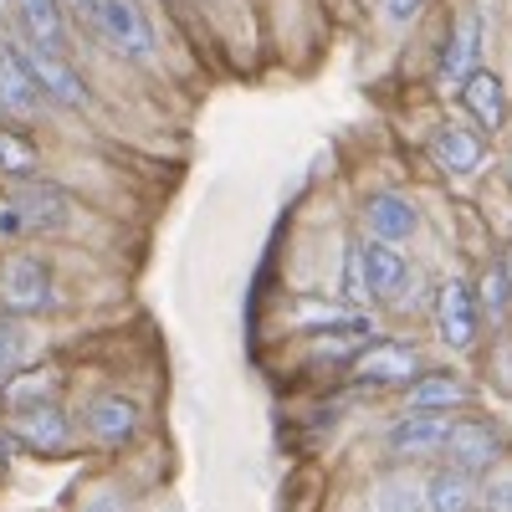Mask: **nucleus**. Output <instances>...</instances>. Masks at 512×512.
Masks as SVG:
<instances>
[{
  "label": "nucleus",
  "mask_w": 512,
  "mask_h": 512,
  "mask_svg": "<svg viewBox=\"0 0 512 512\" xmlns=\"http://www.w3.org/2000/svg\"><path fill=\"white\" fill-rule=\"evenodd\" d=\"M6 436L21 441L36 456H62L72 451V415L62 405V384L57 369H21L6 384Z\"/></svg>",
  "instance_id": "1"
},
{
  "label": "nucleus",
  "mask_w": 512,
  "mask_h": 512,
  "mask_svg": "<svg viewBox=\"0 0 512 512\" xmlns=\"http://www.w3.org/2000/svg\"><path fill=\"white\" fill-rule=\"evenodd\" d=\"M0 313L21 318V323L57 313V277H52L47 256H36V251L0 256Z\"/></svg>",
  "instance_id": "2"
},
{
  "label": "nucleus",
  "mask_w": 512,
  "mask_h": 512,
  "mask_svg": "<svg viewBox=\"0 0 512 512\" xmlns=\"http://www.w3.org/2000/svg\"><path fill=\"white\" fill-rule=\"evenodd\" d=\"M67 226V195L52 180H26L11 185L0 200V236L21 241V236H47Z\"/></svg>",
  "instance_id": "3"
},
{
  "label": "nucleus",
  "mask_w": 512,
  "mask_h": 512,
  "mask_svg": "<svg viewBox=\"0 0 512 512\" xmlns=\"http://www.w3.org/2000/svg\"><path fill=\"white\" fill-rule=\"evenodd\" d=\"M446 466H456V472L466 477H492L502 456H507V436H502V425L497 420H451V436H446Z\"/></svg>",
  "instance_id": "4"
},
{
  "label": "nucleus",
  "mask_w": 512,
  "mask_h": 512,
  "mask_svg": "<svg viewBox=\"0 0 512 512\" xmlns=\"http://www.w3.org/2000/svg\"><path fill=\"white\" fill-rule=\"evenodd\" d=\"M103 47H113L128 62H154V21L144 16L139 0H108V6L88 21Z\"/></svg>",
  "instance_id": "5"
},
{
  "label": "nucleus",
  "mask_w": 512,
  "mask_h": 512,
  "mask_svg": "<svg viewBox=\"0 0 512 512\" xmlns=\"http://www.w3.org/2000/svg\"><path fill=\"white\" fill-rule=\"evenodd\" d=\"M41 108H47V98H41L36 77L16 47V36H0V123H16L26 128Z\"/></svg>",
  "instance_id": "6"
},
{
  "label": "nucleus",
  "mask_w": 512,
  "mask_h": 512,
  "mask_svg": "<svg viewBox=\"0 0 512 512\" xmlns=\"http://www.w3.org/2000/svg\"><path fill=\"white\" fill-rule=\"evenodd\" d=\"M359 251V272H364V292L369 303H400L415 287V267L405 262L400 246H379V241H354Z\"/></svg>",
  "instance_id": "7"
},
{
  "label": "nucleus",
  "mask_w": 512,
  "mask_h": 512,
  "mask_svg": "<svg viewBox=\"0 0 512 512\" xmlns=\"http://www.w3.org/2000/svg\"><path fill=\"white\" fill-rule=\"evenodd\" d=\"M477 328H482L477 287L461 282V277L441 282V292H436V333H441V344L456 349V354H466V349L477 344Z\"/></svg>",
  "instance_id": "8"
},
{
  "label": "nucleus",
  "mask_w": 512,
  "mask_h": 512,
  "mask_svg": "<svg viewBox=\"0 0 512 512\" xmlns=\"http://www.w3.org/2000/svg\"><path fill=\"white\" fill-rule=\"evenodd\" d=\"M16 47H21V57H26L31 77H36L41 98L57 103V108H88V82H82V72L72 67V57H62V52H41V47H26V41H16Z\"/></svg>",
  "instance_id": "9"
},
{
  "label": "nucleus",
  "mask_w": 512,
  "mask_h": 512,
  "mask_svg": "<svg viewBox=\"0 0 512 512\" xmlns=\"http://www.w3.org/2000/svg\"><path fill=\"white\" fill-rule=\"evenodd\" d=\"M139 425H144L139 405L128 400V395H113V390L93 395L88 410H82V431H88L98 446H128V441L139 436Z\"/></svg>",
  "instance_id": "10"
},
{
  "label": "nucleus",
  "mask_w": 512,
  "mask_h": 512,
  "mask_svg": "<svg viewBox=\"0 0 512 512\" xmlns=\"http://www.w3.org/2000/svg\"><path fill=\"white\" fill-rule=\"evenodd\" d=\"M359 221H364V236L379 241V246H405L415 231H420V216H415V205L395 190H374L359 210Z\"/></svg>",
  "instance_id": "11"
},
{
  "label": "nucleus",
  "mask_w": 512,
  "mask_h": 512,
  "mask_svg": "<svg viewBox=\"0 0 512 512\" xmlns=\"http://www.w3.org/2000/svg\"><path fill=\"white\" fill-rule=\"evenodd\" d=\"M11 16H16V41L41 52H67V16H62V0H11Z\"/></svg>",
  "instance_id": "12"
},
{
  "label": "nucleus",
  "mask_w": 512,
  "mask_h": 512,
  "mask_svg": "<svg viewBox=\"0 0 512 512\" xmlns=\"http://www.w3.org/2000/svg\"><path fill=\"white\" fill-rule=\"evenodd\" d=\"M354 379L359 384H415L420 379V354L395 338H374L369 349H359L354 359Z\"/></svg>",
  "instance_id": "13"
},
{
  "label": "nucleus",
  "mask_w": 512,
  "mask_h": 512,
  "mask_svg": "<svg viewBox=\"0 0 512 512\" xmlns=\"http://www.w3.org/2000/svg\"><path fill=\"white\" fill-rule=\"evenodd\" d=\"M461 108L472 113V128H482V134H497V128L507 123V88L502 77L477 67L472 77L461 82Z\"/></svg>",
  "instance_id": "14"
},
{
  "label": "nucleus",
  "mask_w": 512,
  "mask_h": 512,
  "mask_svg": "<svg viewBox=\"0 0 512 512\" xmlns=\"http://www.w3.org/2000/svg\"><path fill=\"white\" fill-rule=\"evenodd\" d=\"M405 400H410L415 415H451V410H461L466 400H472V390H466L461 374H446V369H431V374H425V369H420V379L410 384Z\"/></svg>",
  "instance_id": "15"
},
{
  "label": "nucleus",
  "mask_w": 512,
  "mask_h": 512,
  "mask_svg": "<svg viewBox=\"0 0 512 512\" xmlns=\"http://www.w3.org/2000/svg\"><path fill=\"white\" fill-rule=\"evenodd\" d=\"M451 436V420L446 415H405L390 425V451L395 456H441Z\"/></svg>",
  "instance_id": "16"
},
{
  "label": "nucleus",
  "mask_w": 512,
  "mask_h": 512,
  "mask_svg": "<svg viewBox=\"0 0 512 512\" xmlns=\"http://www.w3.org/2000/svg\"><path fill=\"white\" fill-rule=\"evenodd\" d=\"M431 149H436V159L451 169V175H472V169H482V159H487V139H482V128H472V123H441Z\"/></svg>",
  "instance_id": "17"
},
{
  "label": "nucleus",
  "mask_w": 512,
  "mask_h": 512,
  "mask_svg": "<svg viewBox=\"0 0 512 512\" xmlns=\"http://www.w3.org/2000/svg\"><path fill=\"white\" fill-rule=\"evenodd\" d=\"M477 507H482L477 477L456 472V466H436L425 477V512H477Z\"/></svg>",
  "instance_id": "18"
},
{
  "label": "nucleus",
  "mask_w": 512,
  "mask_h": 512,
  "mask_svg": "<svg viewBox=\"0 0 512 512\" xmlns=\"http://www.w3.org/2000/svg\"><path fill=\"white\" fill-rule=\"evenodd\" d=\"M477 57H482V21L472 11H461L456 26H451V41L441 52V77L446 82H466L477 72Z\"/></svg>",
  "instance_id": "19"
},
{
  "label": "nucleus",
  "mask_w": 512,
  "mask_h": 512,
  "mask_svg": "<svg viewBox=\"0 0 512 512\" xmlns=\"http://www.w3.org/2000/svg\"><path fill=\"white\" fill-rule=\"evenodd\" d=\"M0 180H6V185L41 180V149L16 123H0Z\"/></svg>",
  "instance_id": "20"
},
{
  "label": "nucleus",
  "mask_w": 512,
  "mask_h": 512,
  "mask_svg": "<svg viewBox=\"0 0 512 512\" xmlns=\"http://www.w3.org/2000/svg\"><path fill=\"white\" fill-rule=\"evenodd\" d=\"M26 364H31V333H26V323L0 313V384H11Z\"/></svg>",
  "instance_id": "21"
},
{
  "label": "nucleus",
  "mask_w": 512,
  "mask_h": 512,
  "mask_svg": "<svg viewBox=\"0 0 512 512\" xmlns=\"http://www.w3.org/2000/svg\"><path fill=\"white\" fill-rule=\"evenodd\" d=\"M374 512H425V482H410V477L379 482V492H374Z\"/></svg>",
  "instance_id": "22"
},
{
  "label": "nucleus",
  "mask_w": 512,
  "mask_h": 512,
  "mask_svg": "<svg viewBox=\"0 0 512 512\" xmlns=\"http://www.w3.org/2000/svg\"><path fill=\"white\" fill-rule=\"evenodd\" d=\"M477 308H482L492 323H507V318H512V282H507L502 267H487L482 292H477Z\"/></svg>",
  "instance_id": "23"
},
{
  "label": "nucleus",
  "mask_w": 512,
  "mask_h": 512,
  "mask_svg": "<svg viewBox=\"0 0 512 512\" xmlns=\"http://www.w3.org/2000/svg\"><path fill=\"white\" fill-rule=\"evenodd\" d=\"M344 303L349 308H369V292H364V272H359V251H344Z\"/></svg>",
  "instance_id": "24"
},
{
  "label": "nucleus",
  "mask_w": 512,
  "mask_h": 512,
  "mask_svg": "<svg viewBox=\"0 0 512 512\" xmlns=\"http://www.w3.org/2000/svg\"><path fill=\"white\" fill-rule=\"evenodd\" d=\"M482 502H487V512H512V477H487Z\"/></svg>",
  "instance_id": "25"
},
{
  "label": "nucleus",
  "mask_w": 512,
  "mask_h": 512,
  "mask_svg": "<svg viewBox=\"0 0 512 512\" xmlns=\"http://www.w3.org/2000/svg\"><path fill=\"white\" fill-rule=\"evenodd\" d=\"M420 6H425V0H384V16H390V21H400V26H405V21H410V16H415Z\"/></svg>",
  "instance_id": "26"
},
{
  "label": "nucleus",
  "mask_w": 512,
  "mask_h": 512,
  "mask_svg": "<svg viewBox=\"0 0 512 512\" xmlns=\"http://www.w3.org/2000/svg\"><path fill=\"white\" fill-rule=\"evenodd\" d=\"M103 6H108V0H62V11L67 16H82V21H93Z\"/></svg>",
  "instance_id": "27"
},
{
  "label": "nucleus",
  "mask_w": 512,
  "mask_h": 512,
  "mask_svg": "<svg viewBox=\"0 0 512 512\" xmlns=\"http://www.w3.org/2000/svg\"><path fill=\"white\" fill-rule=\"evenodd\" d=\"M0 436H6V431H0Z\"/></svg>",
  "instance_id": "28"
}]
</instances>
